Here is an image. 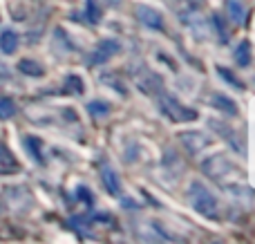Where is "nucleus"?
Wrapping results in <instances>:
<instances>
[{
  "label": "nucleus",
  "instance_id": "obj_1",
  "mask_svg": "<svg viewBox=\"0 0 255 244\" xmlns=\"http://www.w3.org/2000/svg\"><path fill=\"white\" fill-rule=\"evenodd\" d=\"M188 202L199 215H204V218H211V220L220 218V206H217L215 195H213L202 182H197V179L188 186Z\"/></svg>",
  "mask_w": 255,
  "mask_h": 244
},
{
  "label": "nucleus",
  "instance_id": "obj_2",
  "mask_svg": "<svg viewBox=\"0 0 255 244\" xmlns=\"http://www.w3.org/2000/svg\"><path fill=\"white\" fill-rule=\"evenodd\" d=\"M157 101H159V110H161L172 123H188V121H195L199 117L197 110L184 106V103H181L179 99H175L172 94H166V92L157 94Z\"/></svg>",
  "mask_w": 255,
  "mask_h": 244
},
{
  "label": "nucleus",
  "instance_id": "obj_3",
  "mask_svg": "<svg viewBox=\"0 0 255 244\" xmlns=\"http://www.w3.org/2000/svg\"><path fill=\"white\" fill-rule=\"evenodd\" d=\"M132 76H134V83L136 88L141 90L143 94H150V97H157V94L163 92V81L159 74H154L152 70H136L132 72Z\"/></svg>",
  "mask_w": 255,
  "mask_h": 244
},
{
  "label": "nucleus",
  "instance_id": "obj_4",
  "mask_svg": "<svg viewBox=\"0 0 255 244\" xmlns=\"http://www.w3.org/2000/svg\"><path fill=\"white\" fill-rule=\"evenodd\" d=\"M121 52V43L115 38H106L101 40V43L94 47L92 56H90V65H103V63H108L112 56H117V54Z\"/></svg>",
  "mask_w": 255,
  "mask_h": 244
},
{
  "label": "nucleus",
  "instance_id": "obj_5",
  "mask_svg": "<svg viewBox=\"0 0 255 244\" xmlns=\"http://www.w3.org/2000/svg\"><path fill=\"white\" fill-rule=\"evenodd\" d=\"M134 13L145 27H150V29H157V31L163 29V16L157 11V9L148 7V4H136Z\"/></svg>",
  "mask_w": 255,
  "mask_h": 244
},
{
  "label": "nucleus",
  "instance_id": "obj_6",
  "mask_svg": "<svg viewBox=\"0 0 255 244\" xmlns=\"http://www.w3.org/2000/svg\"><path fill=\"white\" fill-rule=\"evenodd\" d=\"M101 182H103V186L108 188L110 195L121 197V179H119V175H117V170L110 168L108 164L101 166Z\"/></svg>",
  "mask_w": 255,
  "mask_h": 244
},
{
  "label": "nucleus",
  "instance_id": "obj_7",
  "mask_svg": "<svg viewBox=\"0 0 255 244\" xmlns=\"http://www.w3.org/2000/svg\"><path fill=\"white\" fill-rule=\"evenodd\" d=\"M226 11H229L231 20L235 22V25H244L247 22V4L242 2V0H226Z\"/></svg>",
  "mask_w": 255,
  "mask_h": 244
},
{
  "label": "nucleus",
  "instance_id": "obj_8",
  "mask_svg": "<svg viewBox=\"0 0 255 244\" xmlns=\"http://www.w3.org/2000/svg\"><path fill=\"white\" fill-rule=\"evenodd\" d=\"M211 103H213V108H217V110H222L224 115H231V117H235L238 115V106H235V101L231 97H224V94H213L211 97Z\"/></svg>",
  "mask_w": 255,
  "mask_h": 244
},
{
  "label": "nucleus",
  "instance_id": "obj_9",
  "mask_svg": "<svg viewBox=\"0 0 255 244\" xmlns=\"http://www.w3.org/2000/svg\"><path fill=\"white\" fill-rule=\"evenodd\" d=\"M179 139L184 141V146L188 148V152H197V150H202V148L208 143V139L204 137L202 132H188V134H181Z\"/></svg>",
  "mask_w": 255,
  "mask_h": 244
},
{
  "label": "nucleus",
  "instance_id": "obj_10",
  "mask_svg": "<svg viewBox=\"0 0 255 244\" xmlns=\"http://www.w3.org/2000/svg\"><path fill=\"white\" fill-rule=\"evenodd\" d=\"M18 49V34L11 29H4L0 34V52L2 54H13Z\"/></svg>",
  "mask_w": 255,
  "mask_h": 244
},
{
  "label": "nucleus",
  "instance_id": "obj_11",
  "mask_svg": "<svg viewBox=\"0 0 255 244\" xmlns=\"http://www.w3.org/2000/svg\"><path fill=\"white\" fill-rule=\"evenodd\" d=\"M208 123H211V128H213V130H217V132H220L222 137H226V139H229V143L235 148V150H242V146H240V143H238V141H240V139H238V134H235L233 130L229 128V125H220V121H208Z\"/></svg>",
  "mask_w": 255,
  "mask_h": 244
},
{
  "label": "nucleus",
  "instance_id": "obj_12",
  "mask_svg": "<svg viewBox=\"0 0 255 244\" xmlns=\"http://www.w3.org/2000/svg\"><path fill=\"white\" fill-rule=\"evenodd\" d=\"M18 70H20L22 74H27V76H43L45 74L43 65L36 63V61H31V58H22V61L18 63Z\"/></svg>",
  "mask_w": 255,
  "mask_h": 244
},
{
  "label": "nucleus",
  "instance_id": "obj_13",
  "mask_svg": "<svg viewBox=\"0 0 255 244\" xmlns=\"http://www.w3.org/2000/svg\"><path fill=\"white\" fill-rule=\"evenodd\" d=\"M235 61L242 67L251 65V45H249V40H242V43L238 45V49H235Z\"/></svg>",
  "mask_w": 255,
  "mask_h": 244
},
{
  "label": "nucleus",
  "instance_id": "obj_14",
  "mask_svg": "<svg viewBox=\"0 0 255 244\" xmlns=\"http://www.w3.org/2000/svg\"><path fill=\"white\" fill-rule=\"evenodd\" d=\"M13 115H16V103H13L9 97L0 99V119L7 121V119H11Z\"/></svg>",
  "mask_w": 255,
  "mask_h": 244
},
{
  "label": "nucleus",
  "instance_id": "obj_15",
  "mask_svg": "<svg viewBox=\"0 0 255 244\" xmlns=\"http://www.w3.org/2000/svg\"><path fill=\"white\" fill-rule=\"evenodd\" d=\"M85 16H88V22H92V25H97L101 20V9H99L97 0H88L85 2Z\"/></svg>",
  "mask_w": 255,
  "mask_h": 244
},
{
  "label": "nucleus",
  "instance_id": "obj_16",
  "mask_svg": "<svg viewBox=\"0 0 255 244\" xmlns=\"http://www.w3.org/2000/svg\"><path fill=\"white\" fill-rule=\"evenodd\" d=\"M217 72H220V76H222V79H224L226 83H231V85H233L235 90H244V83L238 79V76L233 74V72L229 70V67H222V65H220V67H217Z\"/></svg>",
  "mask_w": 255,
  "mask_h": 244
},
{
  "label": "nucleus",
  "instance_id": "obj_17",
  "mask_svg": "<svg viewBox=\"0 0 255 244\" xmlns=\"http://www.w3.org/2000/svg\"><path fill=\"white\" fill-rule=\"evenodd\" d=\"M25 148L31 152V155H34L36 161H43V155H40V139L27 137V139H25Z\"/></svg>",
  "mask_w": 255,
  "mask_h": 244
},
{
  "label": "nucleus",
  "instance_id": "obj_18",
  "mask_svg": "<svg viewBox=\"0 0 255 244\" xmlns=\"http://www.w3.org/2000/svg\"><path fill=\"white\" fill-rule=\"evenodd\" d=\"M88 110L92 117H101V115H108V112H110V106H108L106 101H92L88 106Z\"/></svg>",
  "mask_w": 255,
  "mask_h": 244
},
{
  "label": "nucleus",
  "instance_id": "obj_19",
  "mask_svg": "<svg viewBox=\"0 0 255 244\" xmlns=\"http://www.w3.org/2000/svg\"><path fill=\"white\" fill-rule=\"evenodd\" d=\"M65 83L67 85H70V88H72V92H74V94H83V81H81L79 79V76H74V74H70V76H67V81H65Z\"/></svg>",
  "mask_w": 255,
  "mask_h": 244
},
{
  "label": "nucleus",
  "instance_id": "obj_20",
  "mask_svg": "<svg viewBox=\"0 0 255 244\" xmlns=\"http://www.w3.org/2000/svg\"><path fill=\"white\" fill-rule=\"evenodd\" d=\"M76 193H79V200H83L88 206H92V204H94V197H92V193H90L85 186H79V191H76Z\"/></svg>",
  "mask_w": 255,
  "mask_h": 244
},
{
  "label": "nucleus",
  "instance_id": "obj_21",
  "mask_svg": "<svg viewBox=\"0 0 255 244\" xmlns=\"http://www.w3.org/2000/svg\"><path fill=\"white\" fill-rule=\"evenodd\" d=\"M0 155H2V157H4V159H7V161H9V159H11V155H9V152H7V150H4V148H2V146H0Z\"/></svg>",
  "mask_w": 255,
  "mask_h": 244
}]
</instances>
